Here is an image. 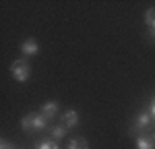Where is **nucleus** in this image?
Returning <instances> with one entry per match:
<instances>
[{
	"instance_id": "1",
	"label": "nucleus",
	"mask_w": 155,
	"mask_h": 149,
	"mask_svg": "<svg viewBox=\"0 0 155 149\" xmlns=\"http://www.w3.org/2000/svg\"><path fill=\"white\" fill-rule=\"evenodd\" d=\"M48 124H50V120L41 114V112H39V114L31 112V114L23 116V120H21V128H23L25 133H35V131H46V128H50Z\"/></svg>"
},
{
	"instance_id": "10",
	"label": "nucleus",
	"mask_w": 155,
	"mask_h": 149,
	"mask_svg": "<svg viewBox=\"0 0 155 149\" xmlns=\"http://www.w3.org/2000/svg\"><path fill=\"white\" fill-rule=\"evenodd\" d=\"M68 149H89V143L83 137H77V139H72L71 143H68Z\"/></svg>"
},
{
	"instance_id": "4",
	"label": "nucleus",
	"mask_w": 155,
	"mask_h": 149,
	"mask_svg": "<svg viewBox=\"0 0 155 149\" xmlns=\"http://www.w3.org/2000/svg\"><path fill=\"white\" fill-rule=\"evenodd\" d=\"M21 52H23V56H37L39 54V44H37L35 37L25 39L23 44H21Z\"/></svg>"
},
{
	"instance_id": "5",
	"label": "nucleus",
	"mask_w": 155,
	"mask_h": 149,
	"mask_svg": "<svg viewBox=\"0 0 155 149\" xmlns=\"http://www.w3.org/2000/svg\"><path fill=\"white\" fill-rule=\"evenodd\" d=\"M137 149H155V133H143L137 137Z\"/></svg>"
},
{
	"instance_id": "6",
	"label": "nucleus",
	"mask_w": 155,
	"mask_h": 149,
	"mask_svg": "<svg viewBox=\"0 0 155 149\" xmlns=\"http://www.w3.org/2000/svg\"><path fill=\"white\" fill-rule=\"evenodd\" d=\"M77 124H79V114H77V110H68L62 116V126L64 128H74Z\"/></svg>"
},
{
	"instance_id": "3",
	"label": "nucleus",
	"mask_w": 155,
	"mask_h": 149,
	"mask_svg": "<svg viewBox=\"0 0 155 149\" xmlns=\"http://www.w3.org/2000/svg\"><path fill=\"white\" fill-rule=\"evenodd\" d=\"M151 124H153V118H151V114H149V112H141V114H139V116L132 120L130 133H141V131H147Z\"/></svg>"
},
{
	"instance_id": "12",
	"label": "nucleus",
	"mask_w": 155,
	"mask_h": 149,
	"mask_svg": "<svg viewBox=\"0 0 155 149\" xmlns=\"http://www.w3.org/2000/svg\"><path fill=\"white\" fill-rule=\"evenodd\" d=\"M149 114H151V118H153V122H155V95H153V99H151V104H149Z\"/></svg>"
},
{
	"instance_id": "11",
	"label": "nucleus",
	"mask_w": 155,
	"mask_h": 149,
	"mask_svg": "<svg viewBox=\"0 0 155 149\" xmlns=\"http://www.w3.org/2000/svg\"><path fill=\"white\" fill-rule=\"evenodd\" d=\"M37 149H60V147H58V141H54V139H44V141L37 145Z\"/></svg>"
},
{
	"instance_id": "7",
	"label": "nucleus",
	"mask_w": 155,
	"mask_h": 149,
	"mask_svg": "<svg viewBox=\"0 0 155 149\" xmlns=\"http://www.w3.org/2000/svg\"><path fill=\"white\" fill-rule=\"evenodd\" d=\"M41 114H44L48 120H52V118L58 114V101H46V104L41 106Z\"/></svg>"
},
{
	"instance_id": "8",
	"label": "nucleus",
	"mask_w": 155,
	"mask_h": 149,
	"mask_svg": "<svg viewBox=\"0 0 155 149\" xmlns=\"http://www.w3.org/2000/svg\"><path fill=\"white\" fill-rule=\"evenodd\" d=\"M145 23L149 25V35H151V39H155V8H147V12H145Z\"/></svg>"
},
{
	"instance_id": "9",
	"label": "nucleus",
	"mask_w": 155,
	"mask_h": 149,
	"mask_svg": "<svg viewBox=\"0 0 155 149\" xmlns=\"http://www.w3.org/2000/svg\"><path fill=\"white\" fill-rule=\"evenodd\" d=\"M48 133H50V139L60 141V139H64V135H66V128H64L62 124H58V126H50Z\"/></svg>"
},
{
	"instance_id": "13",
	"label": "nucleus",
	"mask_w": 155,
	"mask_h": 149,
	"mask_svg": "<svg viewBox=\"0 0 155 149\" xmlns=\"http://www.w3.org/2000/svg\"><path fill=\"white\" fill-rule=\"evenodd\" d=\"M0 149H15V145L8 143V141H2V143H0Z\"/></svg>"
},
{
	"instance_id": "2",
	"label": "nucleus",
	"mask_w": 155,
	"mask_h": 149,
	"mask_svg": "<svg viewBox=\"0 0 155 149\" xmlns=\"http://www.w3.org/2000/svg\"><path fill=\"white\" fill-rule=\"evenodd\" d=\"M11 74H12L15 81L25 83V81L31 77V64L25 60V58H17V60L11 64Z\"/></svg>"
}]
</instances>
